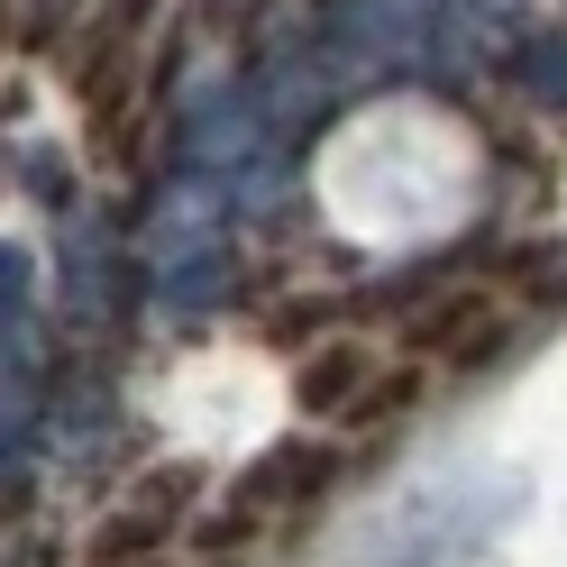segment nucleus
<instances>
[{"instance_id":"f257e3e1","label":"nucleus","mask_w":567,"mask_h":567,"mask_svg":"<svg viewBox=\"0 0 567 567\" xmlns=\"http://www.w3.org/2000/svg\"><path fill=\"white\" fill-rule=\"evenodd\" d=\"M284 421V375L238 358H184L165 384V440L193 457H247Z\"/></svg>"}]
</instances>
